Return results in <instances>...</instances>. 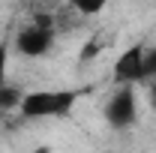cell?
<instances>
[{
    "label": "cell",
    "instance_id": "obj_6",
    "mask_svg": "<svg viewBox=\"0 0 156 153\" xmlns=\"http://www.w3.org/2000/svg\"><path fill=\"white\" fill-rule=\"evenodd\" d=\"M105 6H108V0H78L72 9H75V12H81V15H99Z\"/></svg>",
    "mask_w": 156,
    "mask_h": 153
},
{
    "label": "cell",
    "instance_id": "obj_5",
    "mask_svg": "<svg viewBox=\"0 0 156 153\" xmlns=\"http://www.w3.org/2000/svg\"><path fill=\"white\" fill-rule=\"evenodd\" d=\"M24 90L12 87V84H0V111H18Z\"/></svg>",
    "mask_w": 156,
    "mask_h": 153
},
{
    "label": "cell",
    "instance_id": "obj_9",
    "mask_svg": "<svg viewBox=\"0 0 156 153\" xmlns=\"http://www.w3.org/2000/svg\"><path fill=\"white\" fill-rule=\"evenodd\" d=\"M147 99H150V108L156 111V81H150V87H147Z\"/></svg>",
    "mask_w": 156,
    "mask_h": 153
},
{
    "label": "cell",
    "instance_id": "obj_4",
    "mask_svg": "<svg viewBox=\"0 0 156 153\" xmlns=\"http://www.w3.org/2000/svg\"><path fill=\"white\" fill-rule=\"evenodd\" d=\"M111 81H114V87H135V84H144V45H141V42L129 45L126 51L117 54L114 69H111Z\"/></svg>",
    "mask_w": 156,
    "mask_h": 153
},
{
    "label": "cell",
    "instance_id": "obj_8",
    "mask_svg": "<svg viewBox=\"0 0 156 153\" xmlns=\"http://www.w3.org/2000/svg\"><path fill=\"white\" fill-rule=\"evenodd\" d=\"M6 72H9V45L0 42V84H6Z\"/></svg>",
    "mask_w": 156,
    "mask_h": 153
},
{
    "label": "cell",
    "instance_id": "obj_2",
    "mask_svg": "<svg viewBox=\"0 0 156 153\" xmlns=\"http://www.w3.org/2000/svg\"><path fill=\"white\" fill-rule=\"evenodd\" d=\"M12 42H15V51L21 57H30V60L45 57L51 51V45H54V27H51L48 18H36L30 24H24Z\"/></svg>",
    "mask_w": 156,
    "mask_h": 153
},
{
    "label": "cell",
    "instance_id": "obj_7",
    "mask_svg": "<svg viewBox=\"0 0 156 153\" xmlns=\"http://www.w3.org/2000/svg\"><path fill=\"white\" fill-rule=\"evenodd\" d=\"M144 81H156V45H144Z\"/></svg>",
    "mask_w": 156,
    "mask_h": 153
},
{
    "label": "cell",
    "instance_id": "obj_3",
    "mask_svg": "<svg viewBox=\"0 0 156 153\" xmlns=\"http://www.w3.org/2000/svg\"><path fill=\"white\" fill-rule=\"evenodd\" d=\"M102 117L105 123L123 132L129 126H135L138 120V96H135V87H114V93L108 96L105 108H102Z\"/></svg>",
    "mask_w": 156,
    "mask_h": 153
},
{
    "label": "cell",
    "instance_id": "obj_10",
    "mask_svg": "<svg viewBox=\"0 0 156 153\" xmlns=\"http://www.w3.org/2000/svg\"><path fill=\"white\" fill-rule=\"evenodd\" d=\"M66 3H69V6H75V3H78V0H66Z\"/></svg>",
    "mask_w": 156,
    "mask_h": 153
},
{
    "label": "cell",
    "instance_id": "obj_1",
    "mask_svg": "<svg viewBox=\"0 0 156 153\" xmlns=\"http://www.w3.org/2000/svg\"><path fill=\"white\" fill-rule=\"evenodd\" d=\"M84 96L81 87H42L27 90L18 105V114L24 120H63L75 111L78 99Z\"/></svg>",
    "mask_w": 156,
    "mask_h": 153
}]
</instances>
